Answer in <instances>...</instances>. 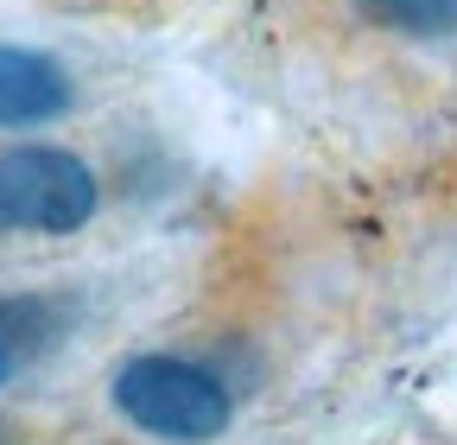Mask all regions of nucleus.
I'll return each mask as SVG.
<instances>
[{"instance_id":"nucleus-1","label":"nucleus","mask_w":457,"mask_h":445,"mask_svg":"<svg viewBox=\"0 0 457 445\" xmlns=\"http://www.w3.org/2000/svg\"><path fill=\"white\" fill-rule=\"evenodd\" d=\"M108 401L128 426L165 445H204L222 439V426L236 420V388L228 375L204 357L179 350H140L108 375Z\"/></svg>"},{"instance_id":"nucleus-2","label":"nucleus","mask_w":457,"mask_h":445,"mask_svg":"<svg viewBox=\"0 0 457 445\" xmlns=\"http://www.w3.org/2000/svg\"><path fill=\"white\" fill-rule=\"evenodd\" d=\"M102 210L96 165L71 147H0V236H77Z\"/></svg>"},{"instance_id":"nucleus-3","label":"nucleus","mask_w":457,"mask_h":445,"mask_svg":"<svg viewBox=\"0 0 457 445\" xmlns=\"http://www.w3.org/2000/svg\"><path fill=\"white\" fill-rule=\"evenodd\" d=\"M77 102L71 71L38 45H0V134H26L64 122Z\"/></svg>"},{"instance_id":"nucleus-4","label":"nucleus","mask_w":457,"mask_h":445,"mask_svg":"<svg viewBox=\"0 0 457 445\" xmlns=\"http://www.w3.org/2000/svg\"><path fill=\"white\" fill-rule=\"evenodd\" d=\"M57 338V306L38 293H7L0 299V388H7L45 344Z\"/></svg>"},{"instance_id":"nucleus-5","label":"nucleus","mask_w":457,"mask_h":445,"mask_svg":"<svg viewBox=\"0 0 457 445\" xmlns=\"http://www.w3.org/2000/svg\"><path fill=\"white\" fill-rule=\"evenodd\" d=\"M356 13L375 32L413 38V45H445L457 38V0H356Z\"/></svg>"}]
</instances>
